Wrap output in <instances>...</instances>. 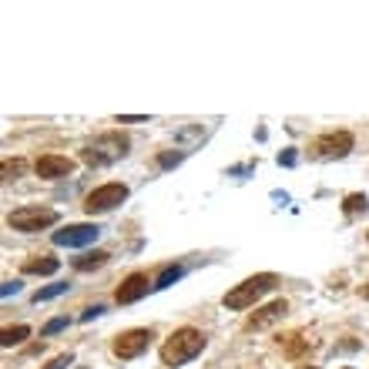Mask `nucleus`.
Masks as SVG:
<instances>
[{
    "mask_svg": "<svg viewBox=\"0 0 369 369\" xmlns=\"http://www.w3.org/2000/svg\"><path fill=\"white\" fill-rule=\"evenodd\" d=\"M205 346H208V339H205L202 329L181 326V329L171 332L165 339V346H161V363H165V366H185V363H191L195 356H202Z\"/></svg>",
    "mask_w": 369,
    "mask_h": 369,
    "instance_id": "f257e3e1",
    "label": "nucleus"
},
{
    "mask_svg": "<svg viewBox=\"0 0 369 369\" xmlns=\"http://www.w3.org/2000/svg\"><path fill=\"white\" fill-rule=\"evenodd\" d=\"M276 282H279V276H276V272H259V276L239 282L235 289H229V293L222 295V306H225V309H235V312H242V309H252L255 302L262 299V295L276 289Z\"/></svg>",
    "mask_w": 369,
    "mask_h": 369,
    "instance_id": "f03ea898",
    "label": "nucleus"
},
{
    "mask_svg": "<svg viewBox=\"0 0 369 369\" xmlns=\"http://www.w3.org/2000/svg\"><path fill=\"white\" fill-rule=\"evenodd\" d=\"M127 144H131V141H127L121 131H108V135L88 141V144L81 148V161L91 165V168L115 165V161H121V158L127 154Z\"/></svg>",
    "mask_w": 369,
    "mask_h": 369,
    "instance_id": "7ed1b4c3",
    "label": "nucleus"
},
{
    "mask_svg": "<svg viewBox=\"0 0 369 369\" xmlns=\"http://www.w3.org/2000/svg\"><path fill=\"white\" fill-rule=\"evenodd\" d=\"M57 212L54 208H40V205H27V208H17L7 215V225L17 232H40V229H51L57 225Z\"/></svg>",
    "mask_w": 369,
    "mask_h": 369,
    "instance_id": "20e7f679",
    "label": "nucleus"
},
{
    "mask_svg": "<svg viewBox=\"0 0 369 369\" xmlns=\"http://www.w3.org/2000/svg\"><path fill=\"white\" fill-rule=\"evenodd\" d=\"M125 198H127V185H121V181H108V185L94 188L88 198H84V212H88V215H104V212L118 208Z\"/></svg>",
    "mask_w": 369,
    "mask_h": 369,
    "instance_id": "39448f33",
    "label": "nucleus"
},
{
    "mask_svg": "<svg viewBox=\"0 0 369 369\" xmlns=\"http://www.w3.org/2000/svg\"><path fill=\"white\" fill-rule=\"evenodd\" d=\"M349 152H353V135L349 131H329V135H319L312 141V158H319V161L346 158Z\"/></svg>",
    "mask_w": 369,
    "mask_h": 369,
    "instance_id": "423d86ee",
    "label": "nucleus"
},
{
    "mask_svg": "<svg viewBox=\"0 0 369 369\" xmlns=\"http://www.w3.org/2000/svg\"><path fill=\"white\" fill-rule=\"evenodd\" d=\"M152 339H154V332L152 329H127V332H121L115 339V356L118 359H138L148 346H152Z\"/></svg>",
    "mask_w": 369,
    "mask_h": 369,
    "instance_id": "0eeeda50",
    "label": "nucleus"
},
{
    "mask_svg": "<svg viewBox=\"0 0 369 369\" xmlns=\"http://www.w3.org/2000/svg\"><path fill=\"white\" fill-rule=\"evenodd\" d=\"M101 229L91 225V222H81V225H64L61 232H54V245H64V249H84V245L98 242Z\"/></svg>",
    "mask_w": 369,
    "mask_h": 369,
    "instance_id": "6e6552de",
    "label": "nucleus"
},
{
    "mask_svg": "<svg viewBox=\"0 0 369 369\" xmlns=\"http://www.w3.org/2000/svg\"><path fill=\"white\" fill-rule=\"evenodd\" d=\"M148 289H154L152 279H148V272H131L121 285H118V306H131V302H138V299H144L148 295Z\"/></svg>",
    "mask_w": 369,
    "mask_h": 369,
    "instance_id": "1a4fd4ad",
    "label": "nucleus"
},
{
    "mask_svg": "<svg viewBox=\"0 0 369 369\" xmlns=\"http://www.w3.org/2000/svg\"><path fill=\"white\" fill-rule=\"evenodd\" d=\"M289 312V306H285V299H276V302H268V306L255 309L252 316L245 319V329L249 332H259V329H268V326H276L282 316Z\"/></svg>",
    "mask_w": 369,
    "mask_h": 369,
    "instance_id": "9d476101",
    "label": "nucleus"
},
{
    "mask_svg": "<svg viewBox=\"0 0 369 369\" xmlns=\"http://www.w3.org/2000/svg\"><path fill=\"white\" fill-rule=\"evenodd\" d=\"M34 171H38V178H67L71 171H74V161L67 158V154H44V158H38V165H34Z\"/></svg>",
    "mask_w": 369,
    "mask_h": 369,
    "instance_id": "9b49d317",
    "label": "nucleus"
},
{
    "mask_svg": "<svg viewBox=\"0 0 369 369\" xmlns=\"http://www.w3.org/2000/svg\"><path fill=\"white\" fill-rule=\"evenodd\" d=\"M61 268V262L54 255H38V259H27L24 262V272L27 276H54Z\"/></svg>",
    "mask_w": 369,
    "mask_h": 369,
    "instance_id": "f8f14e48",
    "label": "nucleus"
},
{
    "mask_svg": "<svg viewBox=\"0 0 369 369\" xmlns=\"http://www.w3.org/2000/svg\"><path fill=\"white\" fill-rule=\"evenodd\" d=\"M108 259H111L108 252H84L81 259H74V268L77 272H91V268H101Z\"/></svg>",
    "mask_w": 369,
    "mask_h": 369,
    "instance_id": "ddd939ff",
    "label": "nucleus"
},
{
    "mask_svg": "<svg viewBox=\"0 0 369 369\" xmlns=\"http://www.w3.org/2000/svg\"><path fill=\"white\" fill-rule=\"evenodd\" d=\"M369 208V198L363 195V191H353V195H346L343 198V212L346 215H363Z\"/></svg>",
    "mask_w": 369,
    "mask_h": 369,
    "instance_id": "4468645a",
    "label": "nucleus"
},
{
    "mask_svg": "<svg viewBox=\"0 0 369 369\" xmlns=\"http://www.w3.org/2000/svg\"><path fill=\"white\" fill-rule=\"evenodd\" d=\"M27 336H30V326H7V329L0 332V343H4L7 349H11V346L24 343Z\"/></svg>",
    "mask_w": 369,
    "mask_h": 369,
    "instance_id": "2eb2a0df",
    "label": "nucleus"
},
{
    "mask_svg": "<svg viewBox=\"0 0 369 369\" xmlns=\"http://www.w3.org/2000/svg\"><path fill=\"white\" fill-rule=\"evenodd\" d=\"M67 289H71L67 282H54V285H47V289H40V293H34V302L40 306V302H47V299H57V295H64Z\"/></svg>",
    "mask_w": 369,
    "mask_h": 369,
    "instance_id": "dca6fc26",
    "label": "nucleus"
},
{
    "mask_svg": "<svg viewBox=\"0 0 369 369\" xmlns=\"http://www.w3.org/2000/svg\"><path fill=\"white\" fill-rule=\"evenodd\" d=\"M181 276H185V268H181V266H168L165 272L158 276V282H154V289H168V285H171V282H178Z\"/></svg>",
    "mask_w": 369,
    "mask_h": 369,
    "instance_id": "f3484780",
    "label": "nucleus"
},
{
    "mask_svg": "<svg viewBox=\"0 0 369 369\" xmlns=\"http://www.w3.org/2000/svg\"><path fill=\"white\" fill-rule=\"evenodd\" d=\"M181 158H185V152H161V154H158V165H161V168H175Z\"/></svg>",
    "mask_w": 369,
    "mask_h": 369,
    "instance_id": "a211bd4d",
    "label": "nucleus"
},
{
    "mask_svg": "<svg viewBox=\"0 0 369 369\" xmlns=\"http://www.w3.org/2000/svg\"><path fill=\"white\" fill-rule=\"evenodd\" d=\"M64 326H67V316H57V319H51V322L40 329V336H54V332H61Z\"/></svg>",
    "mask_w": 369,
    "mask_h": 369,
    "instance_id": "6ab92c4d",
    "label": "nucleus"
},
{
    "mask_svg": "<svg viewBox=\"0 0 369 369\" xmlns=\"http://www.w3.org/2000/svg\"><path fill=\"white\" fill-rule=\"evenodd\" d=\"M71 363H74V356H71V353H64V356H54L51 363H47V366L44 369H67L71 366Z\"/></svg>",
    "mask_w": 369,
    "mask_h": 369,
    "instance_id": "aec40b11",
    "label": "nucleus"
},
{
    "mask_svg": "<svg viewBox=\"0 0 369 369\" xmlns=\"http://www.w3.org/2000/svg\"><path fill=\"white\" fill-rule=\"evenodd\" d=\"M104 312V306H88L84 312H81V322H91V319H98Z\"/></svg>",
    "mask_w": 369,
    "mask_h": 369,
    "instance_id": "412c9836",
    "label": "nucleus"
},
{
    "mask_svg": "<svg viewBox=\"0 0 369 369\" xmlns=\"http://www.w3.org/2000/svg\"><path fill=\"white\" fill-rule=\"evenodd\" d=\"M17 293H21V282H4V289H0L4 299H11V295H17Z\"/></svg>",
    "mask_w": 369,
    "mask_h": 369,
    "instance_id": "4be33fe9",
    "label": "nucleus"
},
{
    "mask_svg": "<svg viewBox=\"0 0 369 369\" xmlns=\"http://www.w3.org/2000/svg\"><path fill=\"white\" fill-rule=\"evenodd\" d=\"M279 165H285V168L295 165V148H285V152L279 154Z\"/></svg>",
    "mask_w": 369,
    "mask_h": 369,
    "instance_id": "5701e85b",
    "label": "nucleus"
},
{
    "mask_svg": "<svg viewBox=\"0 0 369 369\" xmlns=\"http://www.w3.org/2000/svg\"><path fill=\"white\" fill-rule=\"evenodd\" d=\"M21 168H24V161H7V165H4V178H11V175H21Z\"/></svg>",
    "mask_w": 369,
    "mask_h": 369,
    "instance_id": "b1692460",
    "label": "nucleus"
},
{
    "mask_svg": "<svg viewBox=\"0 0 369 369\" xmlns=\"http://www.w3.org/2000/svg\"><path fill=\"white\" fill-rule=\"evenodd\" d=\"M121 125H131V121H148V115H118Z\"/></svg>",
    "mask_w": 369,
    "mask_h": 369,
    "instance_id": "393cba45",
    "label": "nucleus"
},
{
    "mask_svg": "<svg viewBox=\"0 0 369 369\" xmlns=\"http://www.w3.org/2000/svg\"><path fill=\"white\" fill-rule=\"evenodd\" d=\"M363 299H369V285H363Z\"/></svg>",
    "mask_w": 369,
    "mask_h": 369,
    "instance_id": "a878e982",
    "label": "nucleus"
},
{
    "mask_svg": "<svg viewBox=\"0 0 369 369\" xmlns=\"http://www.w3.org/2000/svg\"><path fill=\"white\" fill-rule=\"evenodd\" d=\"M299 369H316V366H299Z\"/></svg>",
    "mask_w": 369,
    "mask_h": 369,
    "instance_id": "bb28decb",
    "label": "nucleus"
},
{
    "mask_svg": "<svg viewBox=\"0 0 369 369\" xmlns=\"http://www.w3.org/2000/svg\"><path fill=\"white\" fill-rule=\"evenodd\" d=\"M366 239H369V232H366Z\"/></svg>",
    "mask_w": 369,
    "mask_h": 369,
    "instance_id": "cd10ccee",
    "label": "nucleus"
}]
</instances>
